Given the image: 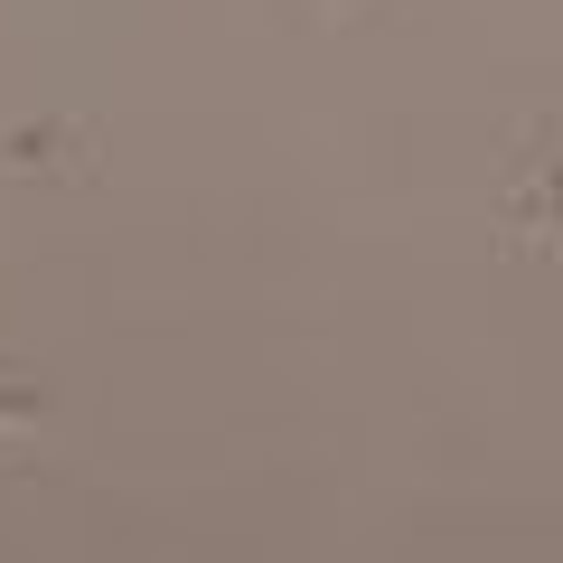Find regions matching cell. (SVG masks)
Masks as SVG:
<instances>
[{"mask_svg": "<svg viewBox=\"0 0 563 563\" xmlns=\"http://www.w3.org/2000/svg\"><path fill=\"white\" fill-rule=\"evenodd\" d=\"M10 413H20V395H0V422H10Z\"/></svg>", "mask_w": 563, "mask_h": 563, "instance_id": "6da1fadb", "label": "cell"}]
</instances>
